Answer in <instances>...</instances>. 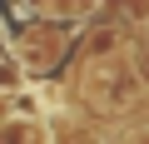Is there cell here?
Instances as JSON below:
<instances>
[{"mask_svg":"<svg viewBox=\"0 0 149 144\" xmlns=\"http://www.w3.org/2000/svg\"><path fill=\"white\" fill-rule=\"evenodd\" d=\"M30 85V75H25V65L10 55V50H0V95L5 99H20V90Z\"/></svg>","mask_w":149,"mask_h":144,"instance_id":"8992f818","label":"cell"},{"mask_svg":"<svg viewBox=\"0 0 149 144\" xmlns=\"http://www.w3.org/2000/svg\"><path fill=\"white\" fill-rule=\"evenodd\" d=\"M70 45H74V30H60L50 20H30L15 40H10V55L25 65V75H50L70 60Z\"/></svg>","mask_w":149,"mask_h":144,"instance_id":"7a4b0ae2","label":"cell"},{"mask_svg":"<svg viewBox=\"0 0 149 144\" xmlns=\"http://www.w3.org/2000/svg\"><path fill=\"white\" fill-rule=\"evenodd\" d=\"M0 144H55V134H50V124H45V119H35V114L15 109L5 124H0Z\"/></svg>","mask_w":149,"mask_h":144,"instance_id":"5b68a950","label":"cell"},{"mask_svg":"<svg viewBox=\"0 0 149 144\" xmlns=\"http://www.w3.org/2000/svg\"><path fill=\"white\" fill-rule=\"evenodd\" d=\"M30 5H35L40 20H50L60 30H80V25L95 20V0H30Z\"/></svg>","mask_w":149,"mask_h":144,"instance_id":"277c9868","label":"cell"},{"mask_svg":"<svg viewBox=\"0 0 149 144\" xmlns=\"http://www.w3.org/2000/svg\"><path fill=\"white\" fill-rule=\"evenodd\" d=\"M139 45H144V50H149V15H144V20H139Z\"/></svg>","mask_w":149,"mask_h":144,"instance_id":"ba28073f","label":"cell"},{"mask_svg":"<svg viewBox=\"0 0 149 144\" xmlns=\"http://www.w3.org/2000/svg\"><path fill=\"white\" fill-rule=\"evenodd\" d=\"M10 114H15V99H5V95H0V124H5Z\"/></svg>","mask_w":149,"mask_h":144,"instance_id":"52a82bcc","label":"cell"},{"mask_svg":"<svg viewBox=\"0 0 149 144\" xmlns=\"http://www.w3.org/2000/svg\"><path fill=\"white\" fill-rule=\"evenodd\" d=\"M74 99L104 119H124V114L134 119V104L149 95L134 85L124 55H114V60H95V65H74Z\"/></svg>","mask_w":149,"mask_h":144,"instance_id":"6da1fadb","label":"cell"},{"mask_svg":"<svg viewBox=\"0 0 149 144\" xmlns=\"http://www.w3.org/2000/svg\"><path fill=\"white\" fill-rule=\"evenodd\" d=\"M124 45H129V25H124V20H114V15H95L90 25H80V30H74L70 60H74V65L114 60V55H124Z\"/></svg>","mask_w":149,"mask_h":144,"instance_id":"3957f363","label":"cell"}]
</instances>
